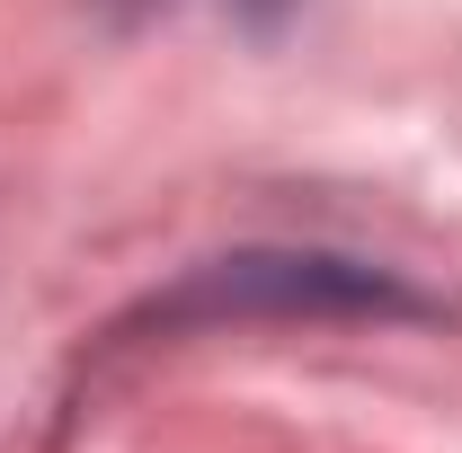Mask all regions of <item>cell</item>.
I'll return each instance as SVG.
<instances>
[{
  "label": "cell",
  "mask_w": 462,
  "mask_h": 453,
  "mask_svg": "<svg viewBox=\"0 0 462 453\" xmlns=\"http://www.w3.org/2000/svg\"><path fill=\"white\" fill-rule=\"evenodd\" d=\"M418 329L445 320V302L427 284H409L401 267L346 258V249H302V240H249L223 258H196L170 284H152L125 320H116L98 356L125 347H178V338H223V329Z\"/></svg>",
  "instance_id": "6da1fadb"
}]
</instances>
